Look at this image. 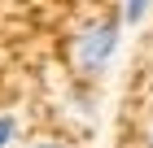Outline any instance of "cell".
Returning <instances> with one entry per match:
<instances>
[{
	"instance_id": "2",
	"label": "cell",
	"mask_w": 153,
	"mask_h": 148,
	"mask_svg": "<svg viewBox=\"0 0 153 148\" xmlns=\"http://www.w3.org/2000/svg\"><path fill=\"white\" fill-rule=\"evenodd\" d=\"M149 4H153V0H123V22H127V26L144 22V13H149Z\"/></svg>"
},
{
	"instance_id": "1",
	"label": "cell",
	"mask_w": 153,
	"mask_h": 148,
	"mask_svg": "<svg viewBox=\"0 0 153 148\" xmlns=\"http://www.w3.org/2000/svg\"><path fill=\"white\" fill-rule=\"evenodd\" d=\"M114 52H118V22L114 18L88 22L79 35H74V66H79L83 74H101Z\"/></svg>"
},
{
	"instance_id": "4",
	"label": "cell",
	"mask_w": 153,
	"mask_h": 148,
	"mask_svg": "<svg viewBox=\"0 0 153 148\" xmlns=\"http://www.w3.org/2000/svg\"><path fill=\"white\" fill-rule=\"evenodd\" d=\"M26 148H66V144H57V139H39V144H26Z\"/></svg>"
},
{
	"instance_id": "3",
	"label": "cell",
	"mask_w": 153,
	"mask_h": 148,
	"mask_svg": "<svg viewBox=\"0 0 153 148\" xmlns=\"http://www.w3.org/2000/svg\"><path fill=\"white\" fill-rule=\"evenodd\" d=\"M13 135H18V122H13V113H0V148H9Z\"/></svg>"
}]
</instances>
